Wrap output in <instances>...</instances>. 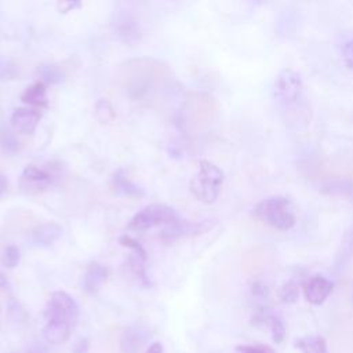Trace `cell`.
<instances>
[{
  "mask_svg": "<svg viewBox=\"0 0 353 353\" xmlns=\"http://www.w3.org/2000/svg\"><path fill=\"white\" fill-rule=\"evenodd\" d=\"M252 215L277 230H290L296 223L294 207L283 196H272L261 200L252 208Z\"/></svg>",
  "mask_w": 353,
  "mask_h": 353,
  "instance_id": "1",
  "label": "cell"
},
{
  "mask_svg": "<svg viewBox=\"0 0 353 353\" xmlns=\"http://www.w3.org/2000/svg\"><path fill=\"white\" fill-rule=\"evenodd\" d=\"M225 181L223 171L210 160H200L196 175L190 179V192L201 203L212 204L216 201L221 186Z\"/></svg>",
  "mask_w": 353,
  "mask_h": 353,
  "instance_id": "2",
  "label": "cell"
},
{
  "mask_svg": "<svg viewBox=\"0 0 353 353\" xmlns=\"http://www.w3.org/2000/svg\"><path fill=\"white\" fill-rule=\"evenodd\" d=\"M77 317L79 306L68 292L54 291L50 295V299L44 309L46 324L73 328Z\"/></svg>",
  "mask_w": 353,
  "mask_h": 353,
  "instance_id": "3",
  "label": "cell"
},
{
  "mask_svg": "<svg viewBox=\"0 0 353 353\" xmlns=\"http://www.w3.org/2000/svg\"><path fill=\"white\" fill-rule=\"evenodd\" d=\"M273 94L274 99L283 108V110H291V108H296L303 94V83L301 74L290 68L283 69L274 80Z\"/></svg>",
  "mask_w": 353,
  "mask_h": 353,
  "instance_id": "4",
  "label": "cell"
},
{
  "mask_svg": "<svg viewBox=\"0 0 353 353\" xmlns=\"http://www.w3.org/2000/svg\"><path fill=\"white\" fill-rule=\"evenodd\" d=\"M179 215L178 212L165 204H160V203H153L149 204L146 207H143L142 210H139L130 221L128 223V229L131 230H137V232H142V230H148L152 229L154 226H160V225H171L175 223L176 221H179Z\"/></svg>",
  "mask_w": 353,
  "mask_h": 353,
  "instance_id": "5",
  "label": "cell"
},
{
  "mask_svg": "<svg viewBox=\"0 0 353 353\" xmlns=\"http://www.w3.org/2000/svg\"><path fill=\"white\" fill-rule=\"evenodd\" d=\"M59 176V170L54 165H51L50 168L28 165L21 174L19 185L26 193H41L55 185Z\"/></svg>",
  "mask_w": 353,
  "mask_h": 353,
  "instance_id": "6",
  "label": "cell"
},
{
  "mask_svg": "<svg viewBox=\"0 0 353 353\" xmlns=\"http://www.w3.org/2000/svg\"><path fill=\"white\" fill-rule=\"evenodd\" d=\"M113 30L114 34L125 43H134L141 36L139 23L128 10H120L114 12Z\"/></svg>",
  "mask_w": 353,
  "mask_h": 353,
  "instance_id": "7",
  "label": "cell"
},
{
  "mask_svg": "<svg viewBox=\"0 0 353 353\" xmlns=\"http://www.w3.org/2000/svg\"><path fill=\"white\" fill-rule=\"evenodd\" d=\"M210 228H211V223H208L207 221H204V222L203 221L201 222H190V221L179 219L175 223H171V225L165 226L163 229L160 237L164 241H174V240H178L181 237L200 234V233L205 232Z\"/></svg>",
  "mask_w": 353,
  "mask_h": 353,
  "instance_id": "8",
  "label": "cell"
},
{
  "mask_svg": "<svg viewBox=\"0 0 353 353\" xmlns=\"http://www.w3.org/2000/svg\"><path fill=\"white\" fill-rule=\"evenodd\" d=\"M332 288H334V284L331 280H328L321 274H316V276H312L303 284V295L309 303L321 305L332 292Z\"/></svg>",
  "mask_w": 353,
  "mask_h": 353,
  "instance_id": "9",
  "label": "cell"
},
{
  "mask_svg": "<svg viewBox=\"0 0 353 353\" xmlns=\"http://www.w3.org/2000/svg\"><path fill=\"white\" fill-rule=\"evenodd\" d=\"M150 334L146 328L132 325L123 331L120 336V350L123 353H138L148 342Z\"/></svg>",
  "mask_w": 353,
  "mask_h": 353,
  "instance_id": "10",
  "label": "cell"
},
{
  "mask_svg": "<svg viewBox=\"0 0 353 353\" xmlns=\"http://www.w3.org/2000/svg\"><path fill=\"white\" fill-rule=\"evenodd\" d=\"M40 113L33 108H17L11 114V125L21 134H33L39 125Z\"/></svg>",
  "mask_w": 353,
  "mask_h": 353,
  "instance_id": "11",
  "label": "cell"
},
{
  "mask_svg": "<svg viewBox=\"0 0 353 353\" xmlns=\"http://www.w3.org/2000/svg\"><path fill=\"white\" fill-rule=\"evenodd\" d=\"M252 323L255 324H268L272 332V339L276 343H281L284 341L285 336V327L284 323L281 321V319L279 316H276L274 313L269 312L266 307L259 309L252 319Z\"/></svg>",
  "mask_w": 353,
  "mask_h": 353,
  "instance_id": "12",
  "label": "cell"
},
{
  "mask_svg": "<svg viewBox=\"0 0 353 353\" xmlns=\"http://www.w3.org/2000/svg\"><path fill=\"white\" fill-rule=\"evenodd\" d=\"M110 186L113 188V190L116 193L125 196V197L137 199V197L143 196V190L128 178L125 170H123V168H119L117 171L113 172V175L110 178Z\"/></svg>",
  "mask_w": 353,
  "mask_h": 353,
  "instance_id": "13",
  "label": "cell"
},
{
  "mask_svg": "<svg viewBox=\"0 0 353 353\" xmlns=\"http://www.w3.org/2000/svg\"><path fill=\"white\" fill-rule=\"evenodd\" d=\"M108 274H109V270L106 266L98 262L90 263L83 274V288L88 294L97 292L102 287V284L106 281Z\"/></svg>",
  "mask_w": 353,
  "mask_h": 353,
  "instance_id": "14",
  "label": "cell"
},
{
  "mask_svg": "<svg viewBox=\"0 0 353 353\" xmlns=\"http://www.w3.org/2000/svg\"><path fill=\"white\" fill-rule=\"evenodd\" d=\"M62 234V228L55 222H46L32 230V241L40 247L54 244Z\"/></svg>",
  "mask_w": 353,
  "mask_h": 353,
  "instance_id": "15",
  "label": "cell"
},
{
  "mask_svg": "<svg viewBox=\"0 0 353 353\" xmlns=\"http://www.w3.org/2000/svg\"><path fill=\"white\" fill-rule=\"evenodd\" d=\"M22 102L26 105H30L33 108H47L48 99H47V88L43 81H36L25 88V91L21 95Z\"/></svg>",
  "mask_w": 353,
  "mask_h": 353,
  "instance_id": "16",
  "label": "cell"
},
{
  "mask_svg": "<svg viewBox=\"0 0 353 353\" xmlns=\"http://www.w3.org/2000/svg\"><path fill=\"white\" fill-rule=\"evenodd\" d=\"M302 353H327V342L320 335H306L294 342Z\"/></svg>",
  "mask_w": 353,
  "mask_h": 353,
  "instance_id": "17",
  "label": "cell"
},
{
  "mask_svg": "<svg viewBox=\"0 0 353 353\" xmlns=\"http://www.w3.org/2000/svg\"><path fill=\"white\" fill-rule=\"evenodd\" d=\"M146 261L148 259H145V258H142L139 255L131 254L128 256V259H127V263H128L130 270L141 281V284L145 285V287H150L152 285V280H150V277L148 276V272H146Z\"/></svg>",
  "mask_w": 353,
  "mask_h": 353,
  "instance_id": "18",
  "label": "cell"
},
{
  "mask_svg": "<svg viewBox=\"0 0 353 353\" xmlns=\"http://www.w3.org/2000/svg\"><path fill=\"white\" fill-rule=\"evenodd\" d=\"M39 76L41 77V81L46 84H59L63 80V72L59 66L54 63H46L40 65L39 69Z\"/></svg>",
  "mask_w": 353,
  "mask_h": 353,
  "instance_id": "19",
  "label": "cell"
},
{
  "mask_svg": "<svg viewBox=\"0 0 353 353\" xmlns=\"http://www.w3.org/2000/svg\"><path fill=\"white\" fill-rule=\"evenodd\" d=\"M0 148L4 153H8V154H15L21 150L19 139L15 137V134L10 128L0 130Z\"/></svg>",
  "mask_w": 353,
  "mask_h": 353,
  "instance_id": "20",
  "label": "cell"
},
{
  "mask_svg": "<svg viewBox=\"0 0 353 353\" xmlns=\"http://www.w3.org/2000/svg\"><path fill=\"white\" fill-rule=\"evenodd\" d=\"M95 116L99 121L108 123V121H112L116 114H114V109L110 105V102L108 99L101 98L95 103Z\"/></svg>",
  "mask_w": 353,
  "mask_h": 353,
  "instance_id": "21",
  "label": "cell"
},
{
  "mask_svg": "<svg viewBox=\"0 0 353 353\" xmlns=\"http://www.w3.org/2000/svg\"><path fill=\"white\" fill-rule=\"evenodd\" d=\"M279 296L281 299V302L284 303H294L296 302L298 296H299V288H298V284L294 283V281H287L281 285L280 291H279Z\"/></svg>",
  "mask_w": 353,
  "mask_h": 353,
  "instance_id": "22",
  "label": "cell"
},
{
  "mask_svg": "<svg viewBox=\"0 0 353 353\" xmlns=\"http://www.w3.org/2000/svg\"><path fill=\"white\" fill-rule=\"evenodd\" d=\"M19 258H21V254H19V248L14 244H10L4 248L3 251V255H1V263L6 266V268H15L19 262Z\"/></svg>",
  "mask_w": 353,
  "mask_h": 353,
  "instance_id": "23",
  "label": "cell"
},
{
  "mask_svg": "<svg viewBox=\"0 0 353 353\" xmlns=\"http://www.w3.org/2000/svg\"><path fill=\"white\" fill-rule=\"evenodd\" d=\"M119 243H120L121 245L127 247V248L131 251V254H135V255H139V256L148 259V254H146L145 248H143V247L141 245V243L137 241L134 237H131V236H128V234H123V236L119 239Z\"/></svg>",
  "mask_w": 353,
  "mask_h": 353,
  "instance_id": "24",
  "label": "cell"
},
{
  "mask_svg": "<svg viewBox=\"0 0 353 353\" xmlns=\"http://www.w3.org/2000/svg\"><path fill=\"white\" fill-rule=\"evenodd\" d=\"M236 353H276L273 347L268 345H239Z\"/></svg>",
  "mask_w": 353,
  "mask_h": 353,
  "instance_id": "25",
  "label": "cell"
},
{
  "mask_svg": "<svg viewBox=\"0 0 353 353\" xmlns=\"http://www.w3.org/2000/svg\"><path fill=\"white\" fill-rule=\"evenodd\" d=\"M17 68L7 59H0V80L14 79L17 74Z\"/></svg>",
  "mask_w": 353,
  "mask_h": 353,
  "instance_id": "26",
  "label": "cell"
},
{
  "mask_svg": "<svg viewBox=\"0 0 353 353\" xmlns=\"http://www.w3.org/2000/svg\"><path fill=\"white\" fill-rule=\"evenodd\" d=\"M250 291H251V295L258 298V299L268 298V295H269V288L262 281H259V280H255V281L251 283Z\"/></svg>",
  "mask_w": 353,
  "mask_h": 353,
  "instance_id": "27",
  "label": "cell"
},
{
  "mask_svg": "<svg viewBox=\"0 0 353 353\" xmlns=\"http://www.w3.org/2000/svg\"><path fill=\"white\" fill-rule=\"evenodd\" d=\"M342 59L349 69H353V40L347 41L342 48Z\"/></svg>",
  "mask_w": 353,
  "mask_h": 353,
  "instance_id": "28",
  "label": "cell"
},
{
  "mask_svg": "<svg viewBox=\"0 0 353 353\" xmlns=\"http://www.w3.org/2000/svg\"><path fill=\"white\" fill-rule=\"evenodd\" d=\"M90 347V342L87 338H80L74 346H73V353H87Z\"/></svg>",
  "mask_w": 353,
  "mask_h": 353,
  "instance_id": "29",
  "label": "cell"
},
{
  "mask_svg": "<svg viewBox=\"0 0 353 353\" xmlns=\"http://www.w3.org/2000/svg\"><path fill=\"white\" fill-rule=\"evenodd\" d=\"M77 7H80V3H77V1H66V3H61V4H59V10H61L62 12L72 11V10L77 8Z\"/></svg>",
  "mask_w": 353,
  "mask_h": 353,
  "instance_id": "30",
  "label": "cell"
},
{
  "mask_svg": "<svg viewBox=\"0 0 353 353\" xmlns=\"http://www.w3.org/2000/svg\"><path fill=\"white\" fill-rule=\"evenodd\" d=\"M145 353H164V349L160 342H153L149 345V347L146 349Z\"/></svg>",
  "mask_w": 353,
  "mask_h": 353,
  "instance_id": "31",
  "label": "cell"
},
{
  "mask_svg": "<svg viewBox=\"0 0 353 353\" xmlns=\"http://www.w3.org/2000/svg\"><path fill=\"white\" fill-rule=\"evenodd\" d=\"M7 189H8V179L4 174L0 172V197L7 192Z\"/></svg>",
  "mask_w": 353,
  "mask_h": 353,
  "instance_id": "32",
  "label": "cell"
},
{
  "mask_svg": "<svg viewBox=\"0 0 353 353\" xmlns=\"http://www.w3.org/2000/svg\"><path fill=\"white\" fill-rule=\"evenodd\" d=\"M10 287V281H8V279L6 277V274L4 273H1L0 272V290H6V288H8Z\"/></svg>",
  "mask_w": 353,
  "mask_h": 353,
  "instance_id": "33",
  "label": "cell"
},
{
  "mask_svg": "<svg viewBox=\"0 0 353 353\" xmlns=\"http://www.w3.org/2000/svg\"><path fill=\"white\" fill-rule=\"evenodd\" d=\"M28 353H47V352L41 346H32V347H29Z\"/></svg>",
  "mask_w": 353,
  "mask_h": 353,
  "instance_id": "34",
  "label": "cell"
}]
</instances>
